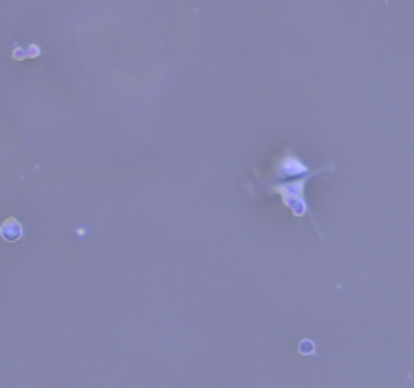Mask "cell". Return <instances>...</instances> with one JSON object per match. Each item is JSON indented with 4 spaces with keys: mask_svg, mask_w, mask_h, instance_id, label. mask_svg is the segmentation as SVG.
Returning a JSON list of instances; mask_svg holds the SVG:
<instances>
[{
    "mask_svg": "<svg viewBox=\"0 0 414 388\" xmlns=\"http://www.w3.org/2000/svg\"><path fill=\"white\" fill-rule=\"evenodd\" d=\"M313 344H311L310 340H303V342H301V344H299V352H301V354H313Z\"/></svg>",
    "mask_w": 414,
    "mask_h": 388,
    "instance_id": "277c9868",
    "label": "cell"
},
{
    "mask_svg": "<svg viewBox=\"0 0 414 388\" xmlns=\"http://www.w3.org/2000/svg\"><path fill=\"white\" fill-rule=\"evenodd\" d=\"M307 166L299 160L298 156L293 154V152H287V154L277 162V166H275V174L279 176V178H285V176H303V174H307Z\"/></svg>",
    "mask_w": 414,
    "mask_h": 388,
    "instance_id": "7a4b0ae2",
    "label": "cell"
},
{
    "mask_svg": "<svg viewBox=\"0 0 414 388\" xmlns=\"http://www.w3.org/2000/svg\"><path fill=\"white\" fill-rule=\"evenodd\" d=\"M0 235H2L4 241L14 243V241H18L23 237V227H21V222L16 219H6L2 222V227H0Z\"/></svg>",
    "mask_w": 414,
    "mask_h": 388,
    "instance_id": "3957f363",
    "label": "cell"
},
{
    "mask_svg": "<svg viewBox=\"0 0 414 388\" xmlns=\"http://www.w3.org/2000/svg\"><path fill=\"white\" fill-rule=\"evenodd\" d=\"M307 180H310V176H303V178H299L295 182H285V184L273 186V193L281 194L283 205L291 208L295 217H301V215L307 212V203L303 198V188H305Z\"/></svg>",
    "mask_w": 414,
    "mask_h": 388,
    "instance_id": "6da1fadb",
    "label": "cell"
}]
</instances>
